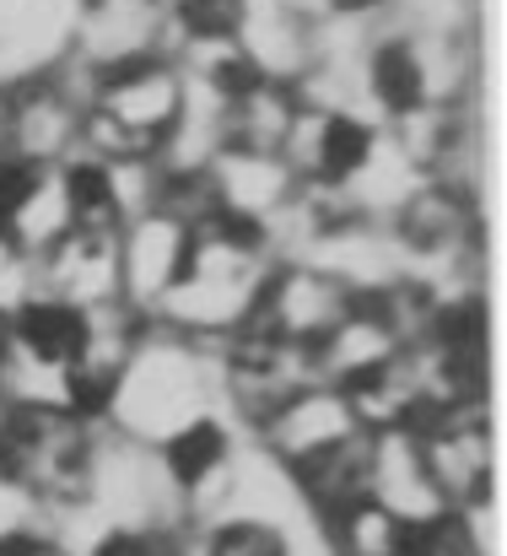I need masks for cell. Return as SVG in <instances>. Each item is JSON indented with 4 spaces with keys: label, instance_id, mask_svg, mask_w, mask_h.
<instances>
[{
    "label": "cell",
    "instance_id": "cell-1",
    "mask_svg": "<svg viewBox=\"0 0 507 556\" xmlns=\"http://www.w3.org/2000/svg\"><path fill=\"white\" fill-rule=\"evenodd\" d=\"M200 416H221V341H178L147 325L98 410V427L141 448H163Z\"/></svg>",
    "mask_w": 507,
    "mask_h": 556
},
{
    "label": "cell",
    "instance_id": "cell-2",
    "mask_svg": "<svg viewBox=\"0 0 507 556\" xmlns=\"http://www.w3.org/2000/svg\"><path fill=\"white\" fill-rule=\"evenodd\" d=\"M270 265H276V254H270L265 232H254L232 216H216L189 232L183 276L147 325L168 330L178 341H227L254 319Z\"/></svg>",
    "mask_w": 507,
    "mask_h": 556
},
{
    "label": "cell",
    "instance_id": "cell-3",
    "mask_svg": "<svg viewBox=\"0 0 507 556\" xmlns=\"http://www.w3.org/2000/svg\"><path fill=\"white\" fill-rule=\"evenodd\" d=\"M98 421L71 410H5L0 405V476H11L43 519L87 503Z\"/></svg>",
    "mask_w": 507,
    "mask_h": 556
},
{
    "label": "cell",
    "instance_id": "cell-4",
    "mask_svg": "<svg viewBox=\"0 0 507 556\" xmlns=\"http://www.w3.org/2000/svg\"><path fill=\"white\" fill-rule=\"evenodd\" d=\"M308 383H325L308 346H292L259 325H243L221 341V416L238 421L249 438Z\"/></svg>",
    "mask_w": 507,
    "mask_h": 556
},
{
    "label": "cell",
    "instance_id": "cell-5",
    "mask_svg": "<svg viewBox=\"0 0 507 556\" xmlns=\"http://www.w3.org/2000/svg\"><path fill=\"white\" fill-rule=\"evenodd\" d=\"M427 476L443 497L448 514H476L492 508V486H497V454H492V405L486 400H465V405H443L438 416H427L416 427Z\"/></svg>",
    "mask_w": 507,
    "mask_h": 556
},
{
    "label": "cell",
    "instance_id": "cell-6",
    "mask_svg": "<svg viewBox=\"0 0 507 556\" xmlns=\"http://www.w3.org/2000/svg\"><path fill=\"white\" fill-rule=\"evenodd\" d=\"M87 109L98 119H109L125 141H136L147 157H157L163 141L173 136V125H178V114H183V71L163 54L125 60V65H114L92 81Z\"/></svg>",
    "mask_w": 507,
    "mask_h": 556
},
{
    "label": "cell",
    "instance_id": "cell-7",
    "mask_svg": "<svg viewBox=\"0 0 507 556\" xmlns=\"http://www.w3.org/2000/svg\"><path fill=\"white\" fill-rule=\"evenodd\" d=\"M81 103L43 71L33 81L5 87L0 103V157L22 168H65L81 141Z\"/></svg>",
    "mask_w": 507,
    "mask_h": 556
},
{
    "label": "cell",
    "instance_id": "cell-8",
    "mask_svg": "<svg viewBox=\"0 0 507 556\" xmlns=\"http://www.w3.org/2000/svg\"><path fill=\"white\" fill-rule=\"evenodd\" d=\"M351 308H356V298L345 287H335L325 270H314L303 260H276L265 287H259V303H254L249 325H259V330H270L292 346L319 352Z\"/></svg>",
    "mask_w": 507,
    "mask_h": 556
},
{
    "label": "cell",
    "instance_id": "cell-9",
    "mask_svg": "<svg viewBox=\"0 0 507 556\" xmlns=\"http://www.w3.org/2000/svg\"><path fill=\"white\" fill-rule=\"evenodd\" d=\"M297 260L314 265V270H325V276H330L335 287H345L356 303L383 298L389 287H400V281L416 276V260L405 254V243L394 238V227L362 222V216H351V222H340L330 232H319Z\"/></svg>",
    "mask_w": 507,
    "mask_h": 556
},
{
    "label": "cell",
    "instance_id": "cell-10",
    "mask_svg": "<svg viewBox=\"0 0 507 556\" xmlns=\"http://www.w3.org/2000/svg\"><path fill=\"white\" fill-rule=\"evenodd\" d=\"M362 427H356V416H351V405H345V394H340L335 383H308L303 394H292L259 432H254V448L276 465V470H303V465H314V459H325L330 448L340 443H351Z\"/></svg>",
    "mask_w": 507,
    "mask_h": 556
},
{
    "label": "cell",
    "instance_id": "cell-11",
    "mask_svg": "<svg viewBox=\"0 0 507 556\" xmlns=\"http://www.w3.org/2000/svg\"><path fill=\"white\" fill-rule=\"evenodd\" d=\"M141 54H163V5L157 0H81L71 11L65 60L103 76Z\"/></svg>",
    "mask_w": 507,
    "mask_h": 556
},
{
    "label": "cell",
    "instance_id": "cell-12",
    "mask_svg": "<svg viewBox=\"0 0 507 556\" xmlns=\"http://www.w3.org/2000/svg\"><path fill=\"white\" fill-rule=\"evenodd\" d=\"M114 243H119V303L130 314L152 319L183 276L189 227L163 216V211H147V216H130Z\"/></svg>",
    "mask_w": 507,
    "mask_h": 556
},
{
    "label": "cell",
    "instance_id": "cell-13",
    "mask_svg": "<svg viewBox=\"0 0 507 556\" xmlns=\"http://www.w3.org/2000/svg\"><path fill=\"white\" fill-rule=\"evenodd\" d=\"M119 238V232H114ZM114 238H92V232H71L65 243H54L38 260V292L71 314H92V308H114L119 303V243Z\"/></svg>",
    "mask_w": 507,
    "mask_h": 556
},
{
    "label": "cell",
    "instance_id": "cell-14",
    "mask_svg": "<svg viewBox=\"0 0 507 556\" xmlns=\"http://www.w3.org/2000/svg\"><path fill=\"white\" fill-rule=\"evenodd\" d=\"M205 179L216 194V211L265 232L297 194V179L287 174L281 157H265V152H243V147H221L211 163H205Z\"/></svg>",
    "mask_w": 507,
    "mask_h": 556
},
{
    "label": "cell",
    "instance_id": "cell-15",
    "mask_svg": "<svg viewBox=\"0 0 507 556\" xmlns=\"http://www.w3.org/2000/svg\"><path fill=\"white\" fill-rule=\"evenodd\" d=\"M367 497L378 508H389L405 530H427L438 525L448 508L427 476V459H421V443L416 432H378L372 438V459H367Z\"/></svg>",
    "mask_w": 507,
    "mask_h": 556
},
{
    "label": "cell",
    "instance_id": "cell-16",
    "mask_svg": "<svg viewBox=\"0 0 507 556\" xmlns=\"http://www.w3.org/2000/svg\"><path fill=\"white\" fill-rule=\"evenodd\" d=\"M141 336H147V319H141V314H130L125 303L81 314V346H76L71 383H76V410H81L87 421H98V410H103V400H109L114 378H119L125 363L136 357Z\"/></svg>",
    "mask_w": 507,
    "mask_h": 556
},
{
    "label": "cell",
    "instance_id": "cell-17",
    "mask_svg": "<svg viewBox=\"0 0 507 556\" xmlns=\"http://www.w3.org/2000/svg\"><path fill=\"white\" fill-rule=\"evenodd\" d=\"M367 459H372V438H367V432H356L351 443L330 448L325 459H314V465L292 470V492H297V503L308 508V519H314V525L335 519L340 508H351V503H362V497H367Z\"/></svg>",
    "mask_w": 507,
    "mask_h": 556
},
{
    "label": "cell",
    "instance_id": "cell-18",
    "mask_svg": "<svg viewBox=\"0 0 507 556\" xmlns=\"http://www.w3.org/2000/svg\"><path fill=\"white\" fill-rule=\"evenodd\" d=\"M400 352H405V346L394 341V330H389L367 303H356L335 330H330V341H325L314 357H319V378L345 389V383H356V378H367V372L389 368Z\"/></svg>",
    "mask_w": 507,
    "mask_h": 556
},
{
    "label": "cell",
    "instance_id": "cell-19",
    "mask_svg": "<svg viewBox=\"0 0 507 556\" xmlns=\"http://www.w3.org/2000/svg\"><path fill=\"white\" fill-rule=\"evenodd\" d=\"M297 119V92L281 87V81H249L243 92L227 98L221 109V125H227V147H243V152H265L276 157L287 130Z\"/></svg>",
    "mask_w": 507,
    "mask_h": 556
},
{
    "label": "cell",
    "instance_id": "cell-20",
    "mask_svg": "<svg viewBox=\"0 0 507 556\" xmlns=\"http://www.w3.org/2000/svg\"><path fill=\"white\" fill-rule=\"evenodd\" d=\"M410 535L389 508H378L372 497L340 508L335 519L319 525V541H325V556H405L410 552Z\"/></svg>",
    "mask_w": 507,
    "mask_h": 556
},
{
    "label": "cell",
    "instance_id": "cell-21",
    "mask_svg": "<svg viewBox=\"0 0 507 556\" xmlns=\"http://www.w3.org/2000/svg\"><path fill=\"white\" fill-rule=\"evenodd\" d=\"M38 525H43L38 503H33L11 476H0V546L16 541V535H27V530H38Z\"/></svg>",
    "mask_w": 507,
    "mask_h": 556
},
{
    "label": "cell",
    "instance_id": "cell-22",
    "mask_svg": "<svg viewBox=\"0 0 507 556\" xmlns=\"http://www.w3.org/2000/svg\"><path fill=\"white\" fill-rule=\"evenodd\" d=\"M383 0H325V11H378Z\"/></svg>",
    "mask_w": 507,
    "mask_h": 556
},
{
    "label": "cell",
    "instance_id": "cell-23",
    "mask_svg": "<svg viewBox=\"0 0 507 556\" xmlns=\"http://www.w3.org/2000/svg\"><path fill=\"white\" fill-rule=\"evenodd\" d=\"M54 5H71V11H76V5H81V0H54Z\"/></svg>",
    "mask_w": 507,
    "mask_h": 556
},
{
    "label": "cell",
    "instance_id": "cell-24",
    "mask_svg": "<svg viewBox=\"0 0 507 556\" xmlns=\"http://www.w3.org/2000/svg\"><path fill=\"white\" fill-rule=\"evenodd\" d=\"M0 103H5V92H0Z\"/></svg>",
    "mask_w": 507,
    "mask_h": 556
}]
</instances>
